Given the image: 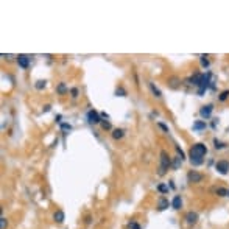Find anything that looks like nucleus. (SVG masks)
I'll return each mask as SVG.
<instances>
[{
	"mask_svg": "<svg viewBox=\"0 0 229 229\" xmlns=\"http://www.w3.org/2000/svg\"><path fill=\"white\" fill-rule=\"evenodd\" d=\"M175 150H176V153H178V158H181V161H184V159H185V154H184V151L179 148V145H175Z\"/></svg>",
	"mask_w": 229,
	"mask_h": 229,
	"instance_id": "obj_25",
	"label": "nucleus"
},
{
	"mask_svg": "<svg viewBox=\"0 0 229 229\" xmlns=\"http://www.w3.org/2000/svg\"><path fill=\"white\" fill-rule=\"evenodd\" d=\"M148 86H150V90H151V94H153L156 98H162V92H161V90H159L156 86H154V83H151V81H150V83H148Z\"/></svg>",
	"mask_w": 229,
	"mask_h": 229,
	"instance_id": "obj_16",
	"label": "nucleus"
},
{
	"mask_svg": "<svg viewBox=\"0 0 229 229\" xmlns=\"http://www.w3.org/2000/svg\"><path fill=\"white\" fill-rule=\"evenodd\" d=\"M78 94H80V90H78L76 87H72V89H70V95H72V98H76Z\"/></svg>",
	"mask_w": 229,
	"mask_h": 229,
	"instance_id": "obj_31",
	"label": "nucleus"
},
{
	"mask_svg": "<svg viewBox=\"0 0 229 229\" xmlns=\"http://www.w3.org/2000/svg\"><path fill=\"white\" fill-rule=\"evenodd\" d=\"M7 227H8V220L5 217H2L0 218V229H7Z\"/></svg>",
	"mask_w": 229,
	"mask_h": 229,
	"instance_id": "obj_28",
	"label": "nucleus"
},
{
	"mask_svg": "<svg viewBox=\"0 0 229 229\" xmlns=\"http://www.w3.org/2000/svg\"><path fill=\"white\" fill-rule=\"evenodd\" d=\"M59 126H61V131H70L72 130V125L70 123H61Z\"/></svg>",
	"mask_w": 229,
	"mask_h": 229,
	"instance_id": "obj_30",
	"label": "nucleus"
},
{
	"mask_svg": "<svg viewBox=\"0 0 229 229\" xmlns=\"http://www.w3.org/2000/svg\"><path fill=\"white\" fill-rule=\"evenodd\" d=\"M116 95H117V97H126V90H125L123 87H117Z\"/></svg>",
	"mask_w": 229,
	"mask_h": 229,
	"instance_id": "obj_29",
	"label": "nucleus"
},
{
	"mask_svg": "<svg viewBox=\"0 0 229 229\" xmlns=\"http://www.w3.org/2000/svg\"><path fill=\"white\" fill-rule=\"evenodd\" d=\"M172 167V159H170V156H168V153L165 151V150H162L161 151V164H159V176H164L167 172H168V168Z\"/></svg>",
	"mask_w": 229,
	"mask_h": 229,
	"instance_id": "obj_1",
	"label": "nucleus"
},
{
	"mask_svg": "<svg viewBox=\"0 0 229 229\" xmlns=\"http://www.w3.org/2000/svg\"><path fill=\"white\" fill-rule=\"evenodd\" d=\"M203 162H204V159L199 158V156H192V158H190V164H192L193 167H198V165H201Z\"/></svg>",
	"mask_w": 229,
	"mask_h": 229,
	"instance_id": "obj_18",
	"label": "nucleus"
},
{
	"mask_svg": "<svg viewBox=\"0 0 229 229\" xmlns=\"http://www.w3.org/2000/svg\"><path fill=\"white\" fill-rule=\"evenodd\" d=\"M181 164H182V161H181V158H175V161L172 162V167H173L175 170H178Z\"/></svg>",
	"mask_w": 229,
	"mask_h": 229,
	"instance_id": "obj_26",
	"label": "nucleus"
},
{
	"mask_svg": "<svg viewBox=\"0 0 229 229\" xmlns=\"http://www.w3.org/2000/svg\"><path fill=\"white\" fill-rule=\"evenodd\" d=\"M198 213L196 212H193V210H189L187 213H185V217H184V220H185V223L187 224H196L198 223Z\"/></svg>",
	"mask_w": 229,
	"mask_h": 229,
	"instance_id": "obj_7",
	"label": "nucleus"
},
{
	"mask_svg": "<svg viewBox=\"0 0 229 229\" xmlns=\"http://www.w3.org/2000/svg\"><path fill=\"white\" fill-rule=\"evenodd\" d=\"M210 76H212V75H210V72H207V73H204V75H203L201 83H199V86H198V94H199V95H203V94H204V92L210 87V83H212V81H210Z\"/></svg>",
	"mask_w": 229,
	"mask_h": 229,
	"instance_id": "obj_3",
	"label": "nucleus"
},
{
	"mask_svg": "<svg viewBox=\"0 0 229 229\" xmlns=\"http://www.w3.org/2000/svg\"><path fill=\"white\" fill-rule=\"evenodd\" d=\"M158 190L161 192V193H168V185L167 184H164V182H161V184H158Z\"/></svg>",
	"mask_w": 229,
	"mask_h": 229,
	"instance_id": "obj_22",
	"label": "nucleus"
},
{
	"mask_svg": "<svg viewBox=\"0 0 229 229\" xmlns=\"http://www.w3.org/2000/svg\"><path fill=\"white\" fill-rule=\"evenodd\" d=\"M100 125H101V128H103V130H111V123H109V122H106V120H103Z\"/></svg>",
	"mask_w": 229,
	"mask_h": 229,
	"instance_id": "obj_32",
	"label": "nucleus"
},
{
	"mask_svg": "<svg viewBox=\"0 0 229 229\" xmlns=\"http://www.w3.org/2000/svg\"><path fill=\"white\" fill-rule=\"evenodd\" d=\"M130 229H140V224L136 223V221H131L130 223Z\"/></svg>",
	"mask_w": 229,
	"mask_h": 229,
	"instance_id": "obj_33",
	"label": "nucleus"
},
{
	"mask_svg": "<svg viewBox=\"0 0 229 229\" xmlns=\"http://www.w3.org/2000/svg\"><path fill=\"white\" fill-rule=\"evenodd\" d=\"M56 92H58L59 95H64L66 92H69V87L66 86V83H59L58 87H56Z\"/></svg>",
	"mask_w": 229,
	"mask_h": 229,
	"instance_id": "obj_19",
	"label": "nucleus"
},
{
	"mask_svg": "<svg viewBox=\"0 0 229 229\" xmlns=\"http://www.w3.org/2000/svg\"><path fill=\"white\" fill-rule=\"evenodd\" d=\"M227 196H229V190H227Z\"/></svg>",
	"mask_w": 229,
	"mask_h": 229,
	"instance_id": "obj_38",
	"label": "nucleus"
},
{
	"mask_svg": "<svg viewBox=\"0 0 229 229\" xmlns=\"http://www.w3.org/2000/svg\"><path fill=\"white\" fill-rule=\"evenodd\" d=\"M172 207H173L175 210H179V209L182 207V198H181L179 195H175V196H173V199H172Z\"/></svg>",
	"mask_w": 229,
	"mask_h": 229,
	"instance_id": "obj_12",
	"label": "nucleus"
},
{
	"mask_svg": "<svg viewBox=\"0 0 229 229\" xmlns=\"http://www.w3.org/2000/svg\"><path fill=\"white\" fill-rule=\"evenodd\" d=\"M45 86H47V81H45V80H38V81L34 83V87H36L38 90H44Z\"/></svg>",
	"mask_w": 229,
	"mask_h": 229,
	"instance_id": "obj_20",
	"label": "nucleus"
},
{
	"mask_svg": "<svg viewBox=\"0 0 229 229\" xmlns=\"http://www.w3.org/2000/svg\"><path fill=\"white\" fill-rule=\"evenodd\" d=\"M168 206H172V203L168 201V198H165V196H159V199H158V210H165Z\"/></svg>",
	"mask_w": 229,
	"mask_h": 229,
	"instance_id": "obj_10",
	"label": "nucleus"
},
{
	"mask_svg": "<svg viewBox=\"0 0 229 229\" xmlns=\"http://www.w3.org/2000/svg\"><path fill=\"white\" fill-rule=\"evenodd\" d=\"M17 64L22 69H28V66H30V56H27V55H17Z\"/></svg>",
	"mask_w": 229,
	"mask_h": 229,
	"instance_id": "obj_9",
	"label": "nucleus"
},
{
	"mask_svg": "<svg viewBox=\"0 0 229 229\" xmlns=\"http://www.w3.org/2000/svg\"><path fill=\"white\" fill-rule=\"evenodd\" d=\"M158 125H159V128H161L162 131H165V133H168V126H167V125H164L162 122H158Z\"/></svg>",
	"mask_w": 229,
	"mask_h": 229,
	"instance_id": "obj_34",
	"label": "nucleus"
},
{
	"mask_svg": "<svg viewBox=\"0 0 229 229\" xmlns=\"http://www.w3.org/2000/svg\"><path fill=\"white\" fill-rule=\"evenodd\" d=\"M209 59H207V55H201V66L203 67H209Z\"/></svg>",
	"mask_w": 229,
	"mask_h": 229,
	"instance_id": "obj_27",
	"label": "nucleus"
},
{
	"mask_svg": "<svg viewBox=\"0 0 229 229\" xmlns=\"http://www.w3.org/2000/svg\"><path fill=\"white\" fill-rule=\"evenodd\" d=\"M213 147H215V150H223V148L226 147V144L220 142L218 139H213Z\"/></svg>",
	"mask_w": 229,
	"mask_h": 229,
	"instance_id": "obj_23",
	"label": "nucleus"
},
{
	"mask_svg": "<svg viewBox=\"0 0 229 229\" xmlns=\"http://www.w3.org/2000/svg\"><path fill=\"white\" fill-rule=\"evenodd\" d=\"M227 98H229V90H227V89H226V90H223V92L218 95V100H220V101H226Z\"/></svg>",
	"mask_w": 229,
	"mask_h": 229,
	"instance_id": "obj_24",
	"label": "nucleus"
},
{
	"mask_svg": "<svg viewBox=\"0 0 229 229\" xmlns=\"http://www.w3.org/2000/svg\"><path fill=\"white\" fill-rule=\"evenodd\" d=\"M206 128H207L206 120H196V122H193V130H195V131H203V130H206Z\"/></svg>",
	"mask_w": 229,
	"mask_h": 229,
	"instance_id": "obj_13",
	"label": "nucleus"
},
{
	"mask_svg": "<svg viewBox=\"0 0 229 229\" xmlns=\"http://www.w3.org/2000/svg\"><path fill=\"white\" fill-rule=\"evenodd\" d=\"M123 136H125V131H123L122 128H116V130H112V139H114V140H120Z\"/></svg>",
	"mask_w": 229,
	"mask_h": 229,
	"instance_id": "obj_14",
	"label": "nucleus"
},
{
	"mask_svg": "<svg viewBox=\"0 0 229 229\" xmlns=\"http://www.w3.org/2000/svg\"><path fill=\"white\" fill-rule=\"evenodd\" d=\"M87 122H89V125H98V123H101L103 122L101 114H98L95 109H90L87 112Z\"/></svg>",
	"mask_w": 229,
	"mask_h": 229,
	"instance_id": "obj_5",
	"label": "nucleus"
},
{
	"mask_svg": "<svg viewBox=\"0 0 229 229\" xmlns=\"http://www.w3.org/2000/svg\"><path fill=\"white\" fill-rule=\"evenodd\" d=\"M108 117H109V116H108L106 112H101V119H106V120H108Z\"/></svg>",
	"mask_w": 229,
	"mask_h": 229,
	"instance_id": "obj_37",
	"label": "nucleus"
},
{
	"mask_svg": "<svg viewBox=\"0 0 229 229\" xmlns=\"http://www.w3.org/2000/svg\"><path fill=\"white\" fill-rule=\"evenodd\" d=\"M179 83H181V80H179L178 76H172V78H168V86H170L172 89H178V87H179Z\"/></svg>",
	"mask_w": 229,
	"mask_h": 229,
	"instance_id": "obj_17",
	"label": "nucleus"
},
{
	"mask_svg": "<svg viewBox=\"0 0 229 229\" xmlns=\"http://www.w3.org/2000/svg\"><path fill=\"white\" fill-rule=\"evenodd\" d=\"M212 111H213V104H206V106H203L199 109V116L203 119H209L212 116Z\"/></svg>",
	"mask_w": 229,
	"mask_h": 229,
	"instance_id": "obj_8",
	"label": "nucleus"
},
{
	"mask_svg": "<svg viewBox=\"0 0 229 229\" xmlns=\"http://www.w3.org/2000/svg\"><path fill=\"white\" fill-rule=\"evenodd\" d=\"M50 109H52V106H50V104H45V106L42 108V112H48Z\"/></svg>",
	"mask_w": 229,
	"mask_h": 229,
	"instance_id": "obj_35",
	"label": "nucleus"
},
{
	"mask_svg": "<svg viewBox=\"0 0 229 229\" xmlns=\"http://www.w3.org/2000/svg\"><path fill=\"white\" fill-rule=\"evenodd\" d=\"M187 181L190 184H199V182L204 181V175L199 173V172H196V170H190L187 173Z\"/></svg>",
	"mask_w": 229,
	"mask_h": 229,
	"instance_id": "obj_4",
	"label": "nucleus"
},
{
	"mask_svg": "<svg viewBox=\"0 0 229 229\" xmlns=\"http://www.w3.org/2000/svg\"><path fill=\"white\" fill-rule=\"evenodd\" d=\"M215 195H218V196H227V190L224 189V187H217L215 189Z\"/></svg>",
	"mask_w": 229,
	"mask_h": 229,
	"instance_id": "obj_21",
	"label": "nucleus"
},
{
	"mask_svg": "<svg viewBox=\"0 0 229 229\" xmlns=\"http://www.w3.org/2000/svg\"><path fill=\"white\" fill-rule=\"evenodd\" d=\"M201 78H203V75L201 73H195V75H192L189 80H187V83L189 84H193V86H199V83H201Z\"/></svg>",
	"mask_w": 229,
	"mask_h": 229,
	"instance_id": "obj_11",
	"label": "nucleus"
},
{
	"mask_svg": "<svg viewBox=\"0 0 229 229\" xmlns=\"http://www.w3.org/2000/svg\"><path fill=\"white\" fill-rule=\"evenodd\" d=\"M207 154V147L204 144H193L190 151H189V156H199V158H204Z\"/></svg>",
	"mask_w": 229,
	"mask_h": 229,
	"instance_id": "obj_2",
	"label": "nucleus"
},
{
	"mask_svg": "<svg viewBox=\"0 0 229 229\" xmlns=\"http://www.w3.org/2000/svg\"><path fill=\"white\" fill-rule=\"evenodd\" d=\"M215 170L220 173V175H227L229 173V162L227 161H218L217 164H215Z\"/></svg>",
	"mask_w": 229,
	"mask_h": 229,
	"instance_id": "obj_6",
	"label": "nucleus"
},
{
	"mask_svg": "<svg viewBox=\"0 0 229 229\" xmlns=\"http://www.w3.org/2000/svg\"><path fill=\"white\" fill-rule=\"evenodd\" d=\"M61 119H62V117H61V116H56V119H55V120H56V122H58V123H59V125H61V123H62V122H61Z\"/></svg>",
	"mask_w": 229,
	"mask_h": 229,
	"instance_id": "obj_36",
	"label": "nucleus"
},
{
	"mask_svg": "<svg viewBox=\"0 0 229 229\" xmlns=\"http://www.w3.org/2000/svg\"><path fill=\"white\" fill-rule=\"evenodd\" d=\"M64 218H66V215H64V212H62V210H56V212L53 213V220H55L58 224L64 223Z\"/></svg>",
	"mask_w": 229,
	"mask_h": 229,
	"instance_id": "obj_15",
	"label": "nucleus"
}]
</instances>
